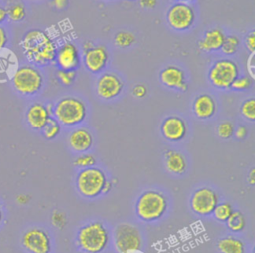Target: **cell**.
<instances>
[{
  "label": "cell",
  "mask_w": 255,
  "mask_h": 253,
  "mask_svg": "<svg viewBox=\"0 0 255 253\" xmlns=\"http://www.w3.org/2000/svg\"><path fill=\"white\" fill-rule=\"evenodd\" d=\"M254 172H255L254 168H251V169H250V172H249V174H248V177H247V180L249 181V183H250L251 185H254V182H255Z\"/></svg>",
  "instance_id": "cell-43"
},
{
  "label": "cell",
  "mask_w": 255,
  "mask_h": 253,
  "mask_svg": "<svg viewBox=\"0 0 255 253\" xmlns=\"http://www.w3.org/2000/svg\"><path fill=\"white\" fill-rule=\"evenodd\" d=\"M129 1H134V0H129Z\"/></svg>",
  "instance_id": "cell-51"
},
{
  "label": "cell",
  "mask_w": 255,
  "mask_h": 253,
  "mask_svg": "<svg viewBox=\"0 0 255 253\" xmlns=\"http://www.w3.org/2000/svg\"><path fill=\"white\" fill-rule=\"evenodd\" d=\"M30 1H41V0H30Z\"/></svg>",
  "instance_id": "cell-49"
},
{
  "label": "cell",
  "mask_w": 255,
  "mask_h": 253,
  "mask_svg": "<svg viewBox=\"0 0 255 253\" xmlns=\"http://www.w3.org/2000/svg\"><path fill=\"white\" fill-rule=\"evenodd\" d=\"M176 2H181V3H189V2H191V1H193V0H175Z\"/></svg>",
  "instance_id": "cell-47"
},
{
  "label": "cell",
  "mask_w": 255,
  "mask_h": 253,
  "mask_svg": "<svg viewBox=\"0 0 255 253\" xmlns=\"http://www.w3.org/2000/svg\"><path fill=\"white\" fill-rule=\"evenodd\" d=\"M226 226L232 232H241L245 227V217L239 210H233L230 216L225 221Z\"/></svg>",
  "instance_id": "cell-24"
},
{
  "label": "cell",
  "mask_w": 255,
  "mask_h": 253,
  "mask_svg": "<svg viewBox=\"0 0 255 253\" xmlns=\"http://www.w3.org/2000/svg\"><path fill=\"white\" fill-rule=\"evenodd\" d=\"M234 125L229 121H223L216 126V133L222 139H229L234 133Z\"/></svg>",
  "instance_id": "cell-30"
},
{
  "label": "cell",
  "mask_w": 255,
  "mask_h": 253,
  "mask_svg": "<svg viewBox=\"0 0 255 253\" xmlns=\"http://www.w3.org/2000/svg\"><path fill=\"white\" fill-rule=\"evenodd\" d=\"M239 45H240V42L237 36L228 35V36H225V39L223 41V44L220 50L224 55L232 56L238 51Z\"/></svg>",
  "instance_id": "cell-26"
},
{
  "label": "cell",
  "mask_w": 255,
  "mask_h": 253,
  "mask_svg": "<svg viewBox=\"0 0 255 253\" xmlns=\"http://www.w3.org/2000/svg\"><path fill=\"white\" fill-rule=\"evenodd\" d=\"M114 245L119 253H137L141 250L142 238L139 229L128 222L120 223L114 230Z\"/></svg>",
  "instance_id": "cell-8"
},
{
  "label": "cell",
  "mask_w": 255,
  "mask_h": 253,
  "mask_svg": "<svg viewBox=\"0 0 255 253\" xmlns=\"http://www.w3.org/2000/svg\"><path fill=\"white\" fill-rule=\"evenodd\" d=\"M7 43H8V35H7V32H6L5 28H3V27L0 25V51L5 48V46L7 45Z\"/></svg>",
  "instance_id": "cell-40"
},
{
  "label": "cell",
  "mask_w": 255,
  "mask_h": 253,
  "mask_svg": "<svg viewBox=\"0 0 255 253\" xmlns=\"http://www.w3.org/2000/svg\"><path fill=\"white\" fill-rule=\"evenodd\" d=\"M11 83L19 95L23 97H34L42 91L45 79L39 68L26 64L20 66L15 71Z\"/></svg>",
  "instance_id": "cell-5"
},
{
  "label": "cell",
  "mask_w": 255,
  "mask_h": 253,
  "mask_svg": "<svg viewBox=\"0 0 255 253\" xmlns=\"http://www.w3.org/2000/svg\"><path fill=\"white\" fill-rule=\"evenodd\" d=\"M110 61V54L106 46L93 45L91 48L83 52L82 63L85 69L93 74L99 75L105 71Z\"/></svg>",
  "instance_id": "cell-13"
},
{
  "label": "cell",
  "mask_w": 255,
  "mask_h": 253,
  "mask_svg": "<svg viewBox=\"0 0 255 253\" xmlns=\"http://www.w3.org/2000/svg\"><path fill=\"white\" fill-rule=\"evenodd\" d=\"M7 19H8L7 9L3 6H0V25H2L4 22H6Z\"/></svg>",
  "instance_id": "cell-42"
},
{
  "label": "cell",
  "mask_w": 255,
  "mask_h": 253,
  "mask_svg": "<svg viewBox=\"0 0 255 253\" xmlns=\"http://www.w3.org/2000/svg\"><path fill=\"white\" fill-rule=\"evenodd\" d=\"M78 253H87V252H84V251H82V252H78Z\"/></svg>",
  "instance_id": "cell-48"
},
{
  "label": "cell",
  "mask_w": 255,
  "mask_h": 253,
  "mask_svg": "<svg viewBox=\"0 0 255 253\" xmlns=\"http://www.w3.org/2000/svg\"><path fill=\"white\" fill-rule=\"evenodd\" d=\"M112 182L111 181H109V180H107V182H106V184H105V186H104V190H103V193H108L110 190H112Z\"/></svg>",
  "instance_id": "cell-45"
},
{
  "label": "cell",
  "mask_w": 255,
  "mask_h": 253,
  "mask_svg": "<svg viewBox=\"0 0 255 253\" xmlns=\"http://www.w3.org/2000/svg\"><path fill=\"white\" fill-rule=\"evenodd\" d=\"M191 210L200 216H207L212 214L213 209L218 203L217 193L210 187H200L191 194L190 197Z\"/></svg>",
  "instance_id": "cell-12"
},
{
  "label": "cell",
  "mask_w": 255,
  "mask_h": 253,
  "mask_svg": "<svg viewBox=\"0 0 255 253\" xmlns=\"http://www.w3.org/2000/svg\"><path fill=\"white\" fill-rule=\"evenodd\" d=\"M57 79L59 82L66 87H69L74 84L77 78V72L76 70H61L59 69L57 71Z\"/></svg>",
  "instance_id": "cell-31"
},
{
  "label": "cell",
  "mask_w": 255,
  "mask_h": 253,
  "mask_svg": "<svg viewBox=\"0 0 255 253\" xmlns=\"http://www.w3.org/2000/svg\"><path fill=\"white\" fill-rule=\"evenodd\" d=\"M254 55H255V52L254 53H250L248 59H247V71H248V76L254 80V71H255V59H254Z\"/></svg>",
  "instance_id": "cell-36"
},
{
  "label": "cell",
  "mask_w": 255,
  "mask_h": 253,
  "mask_svg": "<svg viewBox=\"0 0 255 253\" xmlns=\"http://www.w3.org/2000/svg\"><path fill=\"white\" fill-rule=\"evenodd\" d=\"M239 76V67L235 61L227 58L216 60L208 70L207 78L212 87L225 91L230 89L233 81Z\"/></svg>",
  "instance_id": "cell-6"
},
{
  "label": "cell",
  "mask_w": 255,
  "mask_h": 253,
  "mask_svg": "<svg viewBox=\"0 0 255 253\" xmlns=\"http://www.w3.org/2000/svg\"><path fill=\"white\" fill-rule=\"evenodd\" d=\"M52 219H53V223H54L55 225H59V224L63 225V224H65V215H64L63 213L54 214Z\"/></svg>",
  "instance_id": "cell-41"
},
{
  "label": "cell",
  "mask_w": 255,
  "mask_h": 253,
  "mask_svg": "<svg viewBox=\"0 0 255 253\" xmlns=\"http://www.w3.org/2000/svg\"><path fill=\"white\" fill-rule=\"evenodd\" d=\"M51 5L57 10H64L69 5V0H52Z\"/></svg>",
  "instance_id": "cell-39"
},
{
  "label": "cell",
  "mask_w": 255,
  "mask_h": 253,
  "mask_svg": "<svg viewBox=\"0 0 255 253\" xmlns=\"http://www.w3.org/2000/svg\"><path fill=\"white\" fill-rule=\"evenodd\" d=\"M88 115L85 102L76 96H65L53 105L52 117L61 126H76L82 124Z\"/></svg>",
  "instance_id": "cell-2"
},
{
  "label": "cell",
  "mask_w": 255,
  "mask_h": 253,
  "mask_svg": "<svg viewBox=\"0 0 255 253\" xmlns=\"http://www.w3.org/2000/svg\"><path fill=\"white\" fill-rule=\"evenodd\" d=\"M160 132L166 140L177 142L185 137L187 126L182 118L178 116H168L160 125Z\"/></svg>",
  "instance_id": "cell-17"
},
{
  "label": "cell",
  "mask_w": 255,
  "mask_h": 253,
  "mask_svg": "<svg viewBox=\"0 0 255 253\" xmlns=\"http://www.w3.org/2000/svg\"><path fill=\"white\" fill-rule=\"evenodd\" d=\"M136 42V37L133 33L127 30H121L114 36V43L117 47L127 49L133 46Z\"/></svg>",
  "instance_id": "cell-23"
},
{
  "label": "cell",
  "mask_w": 255,
  "mask_h": 253,
  "mask_svg": "<svg viewBox=\"0 0 255 253\" xmlns=\"http://www.w3.org/2000/svg\"><path fill=\"white\" fill-rule=\"evenodd\" d=\"M241 116L249 122L255 121V99L249 98L242 102L240 106Z\"/></svg>",
  "instance_id": "cell-29"
},
{
  "label": "cell",
  "mask_w": 255,
  "mask_h": 253,
  "mask_svg": "<svg viewBox=\"0 0 255 253\" xmlns=\"http://www.w3.org/2000/svg\"><path fill=\"white\" fill-rule=\"evenodd\" d=\"M160 83L171 90L185 92L188 89L185 72L177 65H168L159 72Z\"/></svg>",
  "instance_id": "cell-16"
},
{
  "label": "cell",
  "mask_w": 255,
  "mask_h": 253,
  "mask_svg": "<svg viewBox=\"0 0 255 253\" xmlns=\"http://www.w3.org/2000/svg\"><path fill=\"white\" fill-rule=\"evenodd\" d=\"M41 131L43 133V136L46 139H48V140L55 139L61 132V125L57 120H55L52 117L49 120V122L45 125V126L42 128Z\"/></svg>",
  "instance_id": "cell-25"
},
{
  "label": "cell",
  "mask_w": 255,
  "mask_h": 253,
  "mask_svg": "<svg viewBox=\"0 0 255 253\" xmlns=\"http://www.w3.org/2000/svg\"><path fill=\"white\" fill-rule=\"evenodd\" d=\"M244 44L248 52H255V34L254 31H250L244 38Z\"/></svg>",
  "instance_id": "cell-35"
},
{
  "label": "cell",
  "mask_w": 255,
  "mask_h": 253,
  "mask_svg": "<svg viewBox=\"0 0 255 253\" xmlns=\"http://www.w3.org/2000/svg\"><path fill=\"white\" fill-rule=\"evenodd\" d=\"M95 164H96V158L91 153H81L74 160V165L76 167H79V168H82V169L92 167Z\"/></svg>",
  "instance_id": "cell-33"
},
{
  "label": "cell",
  "mask_w": 255,
  "mask_h": 253,
  "mask_svg": "<svg viewBox=\"0 0 255 253\" xmlns=\"http://www.w3.org/2000/svg\"><path fill=\"white\" fill-rule=\"evenodd\" d=\"M82 61L78 47L72 42H66L57 48L55 63L61 70H77Z\"/></svg>",
  "instance_id": "cell-15"
},
{
  "label": "cell",
  "mask_w": 255,
  "mask_h": 253,
  "mask_svg": "<svg viewBox=\"0 0 255 253\" xmlns=\"http://www.w3.org/2000/svg\"><path fill=\"white\" fill-rule=\"evenodd\" d=\"M248 130L244 126H238L236 128H234V133L233 135L237 139H244L247 136Z\"/></svg>",
  "instance_id": "cell-37"
},
{
  "label": "cell",
  "mask_w": 255,
  "mask_h": 253,
  "mask_svg": "<svg viewBox=\"0 0 255 253\" xmlns=\"http://www.w3.org/2000/svg\"><path fill=\"white\" fill-rule=\"evenodd\" d=\"M110 241V233L101 221H91L83 225L77 234V243L82 251L101 253Z\"/></svg>",
  "instance_id": "cell-3"
},
{
  "label": "cell",
  "mask_w": 255,
  "mask_h": 253,
  "mask_svg": "<svg viewBox=\"0 0 255 253\" xmlns=\"http://www.w3.org/2000/svg\"><path fill=\"white\" fill-rule=\"evenodd\" d=\"M105 172L99 167H88L79 171L76 185L80 194L86 198H95L103 193L107 182Z\"/></svg>",
  "instance_id": "cell-7"
},
{
  "label": "cell",
  "mask_w": 255,
  "mask_h": 253,
  "mask_svg": "<svg viewBox=\"0 0 255 253\" xmlns=\"http://www.w3.org/2000/svg\"><path fill=\"white\" fill-rule=\"evenodd\" d=\"M232 211H233V208L230 203L221 202V203H217V205L212 211V214L217 221L225 222L227 218L230 216V214L232 213Z\"/></svg>",
  "instance_id": "cell-27"
},
{
  "label": "cell",
  "mask_w": 255,
  "mask_h": 253,
  "mask_svg": "<svg viewBox=\"0 0 255 253\" xmlns=\"http://www.w3.org/2000/svg\"><path fill=\"white\" fill-rule=\"evenodd\" d=\"M253 85V80L247 76V75H242V76H238L233 83L231 84L230 89L234 90V91H246L248 89H250Z\"/></svg>",
  "instance_id": "cell-32"
},
{
  "label": "cell",
  "mask_w": 255,
  "mask_h": 253,
  "mask_svg": "<svg viewBox=\"0 0 255 253\" xmlns=\"http://www.w3.org/2000/svg\"><path fill=\"white\" fill-rule=\"evenodd\" d=\"M21 245L28 253H51L52 250L50 234L38 226L30 227L23 232Z\"/></svg>",
  "instance_id": "cell-11"
},
{
  "label": "cell",
  "mask_w": 255,
  "mask_h": 253,
  "mask_svg": "<svg viewBox=\"0 0 255 253\" xmlns=\"http://www.w3.org/2000/svg\"><path fill=\"white\" fill-rule=\"evenodd\" d=\"M138 4L142 9H154L157 5V0H138Z\"/></svg>",
  "instance_id": "cell-38"
},
{
  "label": "cell",
  "mask_w": 255,
  "mask_h": 253,
  "mask_svg": "<svg viewBox=\"0 0 255 253\" xmlns=\"http://www.w3.org/2000/svg\"><path fill=\"white\" fill-rule=\"evenodd\" d=\"M53 105L35 102L31 104L26 111V122L34 130H42L45 125L52 118Z\"/></svg>",
  "instance_id": "cell-14"
},
{
  "label": "cell",
  "mask_w": 255,
  "mask_h": 253,
  "mask_svg": "<svg viewBox=\"0 0 255 253\" xmlns=\"http://www.w3.org/2000/svg\"><path fill=\"white\" fill-rule=\"evenodd\" d=\"M167 198L158 190L148 189L142 192L135 202L136 216L145 222L156 221L167 210Z\"/></svg>",
  "instance_id": "cell-4"
},
{
  "label": "cell",
  "mask_w": 255,
  "mask_h": 253,
  "mask_svg": "<svg viewBox=\"0 0 255 253\" xmlns=\"http://www.w3.org/2000/svg\"><path fill=\"white\" fill-rule=\"evenodd\" d=\"M225 34L221 29L212 28L207 30L203 37L198 41V49L204 53L219 51L225 39Z\"/></svg>",
  "instance_id": "cell-20"
},
{
  "label": "cell",
  "mask_w": 255,
  "mask_h": 253,
  "mask_svg": "<svg viewBox=\"0 0 255 253\" xmlns=\"http://www.w3.org/2000/svg\"><path fill=\"white\" fill-rule=\"evenodd\" d=\"M131 94L133 97L137 98V99H141L144 98L147 95V88L145 85L143 84H136L132 87L131 89Z\"/></svg>",
  "instance_id": "cell-34"
},
{
  "label": "cell",
  "mask_w": 255,
  "mask_h": 253,
  "mask_svg": "<svg viewBox=\"0 0 255 253\" xmlns=\"http://www.w3.org/2000/svg\"><path fill=\"white\" fill-rule=\"evenodd\" d=\"M93 45H94V43H93L91 40L85 41V42L83 43V45H82V50H83V52L86 51V50H88L89 48H91Z\"/></svg>",
  "instance_id": "cell-44"
},
{
  "label": "cell",
  "mask_w": 255,
  "mask_h": 253,
  "mask_svg": "<svg viewBox=\"0 0 255 253\" xmlns=\"http://www.w3.org/2000/svg\"><path fill=\"white\" fill-rule=\"evenodd\" d=\"M165 19L173 31L186 32L194 25L195 12L189 3L175 2L166 11Z\"/></svg>",
  "instance_id": "cell-9"
},
{
  "label": "cell",
  "mask_w": 255,
  "mask_h": 253,
  "mask_svg": "<svg viewBox=\"0 0 255 253\" xmlns=\"http://www.w3.org/2000/svg\"><path fill=\"white\" fill-rule=\"evenodd\" d=\"M20 46L28 61L36 66H47L55 61L57 45L43 30L32 29L25 33Z\"/></svg>",
  "instance_id": "cell-1"
},
{
  "label": "cell",
  "mask_w": 255,
  "mask_h": 253,
  "mask_svg": "<svg viewBox=\"0 0 255 253\" xmlns=\"http://www.w3.org/2000/svg\"><path fill=\"white\" fill-rule=\"evenodd\" d=\"M124 89L123 78L114 71H104L99 74L95 83L96 94L104 101H112L120 97Z\"/></svg>",
  "instance_id": "cell-10"
},
{
  "label": "cell",
  "mask_w": 255,
  "mask_h": 253,
  "mask_svg": "<svg viewBox=\"0 0 255 253\" xmlns=\"http://www.w3.org/2000/svg\"><path fill=\"white\" fill-rule=\"evenodd\" d=\"M217 111V104L215 99L207 93L197 95L192 102V112L199 120L211 119Z\"/></svg>",
  "instance_id": "cell-18"
},
{
  "label": "cell",
  "mask_w": 255,
  "mask_h": 253,
  "mask_svg": "<svg viewBox=\"0 0 255 253\" xmlns=\"http://www.w3.org/2000/svg\"><path fill=\"white\" fill-rule=\"evenodd\" d=\"M93 142V135L86 127H76L68 136L69 146L79 153H85L88 151L92 147Z\"/></svg>",
  "instance_id": "cell-19"
},
{
  "label": "cell",
  "mask_w": 255,
  "mask_h": 253,
  "mask_svg": "<svg viewBox=\"0 0 255 253\" xmlns=\"http://www.w3.org/2000/svg\"><path fill=\"white\" fill-rule=\"evenodd\" d=\"M8 19L13 22H21L26 18V8L22 3H15L7 9Z\"/></svg>",
  "instance_id": "cell-28"
},
{
  "label": "cell",
  "mask_w": 255,
  "mask_h": 253,
  "mask_svg": "<svg viewBox=\"0 0 255 253\" xmlns=\"http://www.w3.org/2000/svg\"><path fill=\"white\" fill-rule=\"evenodd\" d=\"M164 162L166 169L172 174H182L186 170V160L182 153L177 150L169 149L164 153Z\"/></svg>",
  "instance_id": "cell-21"
},
{
  "label": "cell",
  "mask_w": 255,
  "mask_h": 253,
  "mask_svg": "<svg viewBox=\"0 0 255 253\" xmlns=\"http://www.w3.org/2000/svg\"><path fill=\"white\" fill-rule=\"evenodd\" d=\"M105 1H113V0H105Z\"/></svg>",
  "instance_id": "cell-50"
},
{
  "label": "cell",
  "mask_w": 255,
  "mask_h": 253,
  "mask_svg": "<svg viewBox=\"0 0 255 253\" xmlns=\"http://www.w3.org/2000/svg\"><path fill=\"white\" fill-rule=\"evenodd\" d=\"M216 246L220 253H245L243 241L232 235L219 238Z\"/></svg>",
  "instance_id": "cell-22"
},
{
  "label": "cell",
  "mask_w": 255,
  "mask_h": 253,
  "mask_svg": "<svg viewBox=\"0 0 255 253\" xmlns=\"http://www.w3.org/2000/svg\"><path fill=\"white\" fill-rule=\"evenodd\" d=\"M3 218H4V210H3V207H2V205L0 203V224L3 221Z\"/></svg>",
  "instance_id": "cell-46"
}]
</instances>
